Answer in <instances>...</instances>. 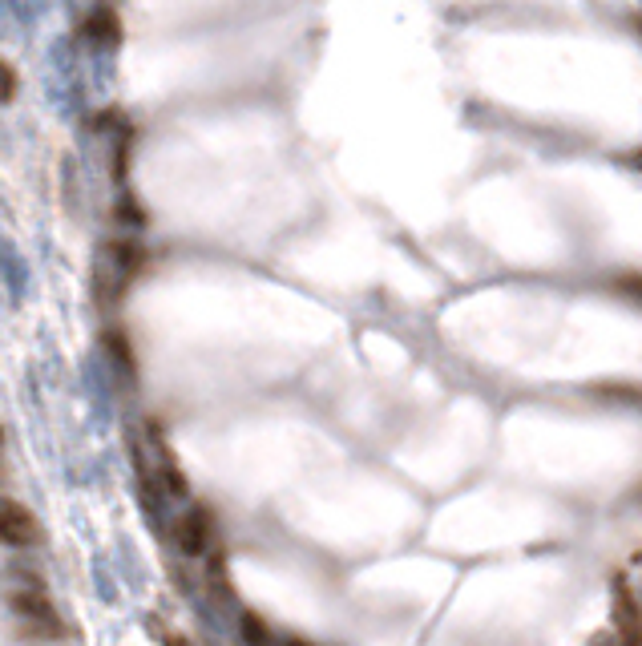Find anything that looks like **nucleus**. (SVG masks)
<instances>
[{"label":"nucleus","mask_w":642,"mask_h":646,"mask_svg":"<svg viewBox=\"0 0 642 646\" xmlns=\"http://www.w3.org/2000/svg\"><path fill=\"white\" fill-rule=\"evenodd\" d=\"M614 287H618L626 299L642 303V275H634V271H630V275H618V279H614Z\"/></svg>","instance_id":"f8f14e48"},{"label":"nucleus","mask_w":642,"mask_h":646,"mask_svg":"<svg viewBox=\"0 0 642 646\" xmlns=\"http://www.w3.org/2000/svg\"><path fill=\"white\" fill-rule=\"evenodd\" d=\"M13 97H17V69L5 65V101H13Z\"/></svg>","instance_id":"ddd939ff"},{"label":"nucleus","mask_w":642,"mask_h":646,"mask_svg":"<svg viewBox=\"0 0 642 646\" xmlns=\"http://www.w3.org/2000/svg\"><path fill=\"white\" fill-rule=\"evenodd\" d=\"M85 41H89L93 49H118V41H122V21H118V13H114L110 5H97V9L85 17Z\"/></svg>","instance_id":"423d86ee"},{"label":"nucleus","mask_w":642,"mask_h":646,"mask_svg":"<svg viewBox=\"0 0 642 646\" xmlns=\"http://www.w3.org/2000/svg\"><path fill=\"white\" fill-rule=\"evenodd\" d=\"M150 453H154V461H150V469H154V485H158V489H166V497H186V493H190L186 473H182L178 453L170 449V441L162 437V428H158V424H150Z\"/></svg>","instance_id":"f03ea898"},{"label":"nucleus","mask_w":642,"mask_h":646,"mask_svg":"<svg viewBox=\"0 0 642 646\" xmlns=\"http://www.w3.org/2000/svg\"><path fill=\"white\" fill-rule=\"evenodd\" d=\"M174 533H178V546H182L186 558H202L214 546V513L206 505H194L190 513L178 517Z\"/></svg>","instance_id":"39448f33"},{"label":"nucleus","mask_w":642,"mask_h":646,"mask_svg":"<svg viewBox=\"0 0 642 646\" xmlns=\"http://www.w3.org/2000/svg\"><path fill=\"white\" fill-rule=\"evenodd\" d=\"M146 630H150L162 646H190V638H186L182 630H174L166 618H158V614H150V618H146Z\"/></svg>","instance_id":"9d476101"},{"label":"nucleus","mask_w":642,"mask_h":646,"mask_svg":"<svg viewBox=\"0 0 642 646\" xmlns=\"http://www.w3.org/2000/svg\"><path fill=\"white\" fill-rule=\"evenodd\" d=\"M0 537H5L9 546H17V550H33V546L45 542V529H41L37 513H29L21 501L9 497L5 509H0Z\"/></svg>","instance_id":"7ed1b4c3"},{"label":"nucleus","mask_w":642,"mask_h":646,"mask_svg":"<svg viewBox=\"0 0 642 646\" xmlns=\"http://www.w3.org/2000/svg\"><path fill=\"white\" fill-rule=\"evenodd\" d=\"M590 646H626V642H622V638H618L614 630H602V634H598V638H594Z\"/></svg>","instance_id":"4468645a"},{"label":"nucleus","mask_w":642,"mask_h":646,"mask_svg":"<svg viewBox=\"0 0 642 646\" xmlns=\"http://www.w3.org/2000/svg\"><path fill=\"white\" fill-rule=\"evenodd\" d=\"M206 578H210V586H214V594H219V598H227V602L235 598V586H231V578H227V554H223V550L210 554Z\"/></svg>","instance_id":"6e6552de"},{"label":"nucleus","mask_w":642,"mask_h":646,"mask_svg":"<svg viewBox=\"0 0 642 646\" xmlns=\"http://www.w3.org/2000/svg\"><path fill=\"white\" fill-rule=\"evenodd\" d=\"M287 646H303V642H287Z\"/></svg>","instance_id":"dca6fc26"},{"label":"nucleus","mask_w":642,"mask_h":646,"mask_svg":"<svg viewBox=\"0 0 642 646\" xmlns=\"http://www.w3.org/2000/svg\"><path fill=\"white\" fill-rule=\"evenodd\" d=\"M101 348H105V356H110V364H114V372H118V376L134 380L138 364H134V348H130V336H126L122 328H105V336H101Z\"/></svg>","instance_id":"0eeeda50"},{"label":"nucleus","mask_w":642,"mask_h":646,"mask_svg":"<svg viewBox=\"0 0 642 646\" xmlns=\"http://www.w3.org/2000/svg\"><path fill=\"white\" fill-rule=\"evenodd\" d=\"M634 166H638V170H642V150H638V154H634Z\"/></svg>","instance_id":"2eb2a0df"},{"label":"nucleus","mask_w":642,"mask_h":646,"mask_svg":"<svg viewBox=\"0 0 642 646\" xmlns=\"http://www.w3.org/2000/svg\"><path fill=\"white\" fill-rule=\"evenodd\" d=\"M243 638L247 646H271V626L255 610H243Z\"/></svg>","instance_id":"1a4fd4ad"},{"label":"nucleus","mask_w":642,"mask_h":646,"mask_svg":"<svg viewBox=\"0 0 642 646\" xmlns=\"http://www.w3.org/2000/svg\"><path fill=\"white\" fill-rule=\"evenodd\" d=\"M114 214H118V223H130V227H142V223H146V214H142V206H138L134 194H122Z\"/></svg>","instance_id":"9b49d317"},{"label":"nucleus","mask_w":642,"mask_h":646,"mask_svg":"<svg viewBox=\"0 0 642 646\" xmlns=\"http://www.w3.org/2000/svg\"><path fill=\"white\" fill-rule=\"evenodd\" d=\"M13 610L25 618V626L29 630H37V634H49V638H57V634H65V626H61V614H57V606L49 602V594H45V586H25V590H17L13 594Z\"/></svg>","instance_id":"f257e3e1"},{"label":"nucleus","mask_w":642,"mask_h":646,"mask_svg":"<svg viewBox=\"0 0 642 646\" xmlns=\"http://www.w3.org/2000/svg\"><path fill=\"white\" fill-rule=\"evenodd\" d=\"M610 630L626 642V646H642V602L634 598L630 582L618 578L614 582V606H610Z\"/></svg>","instance_id":"20e7f679"}]
</instances>
